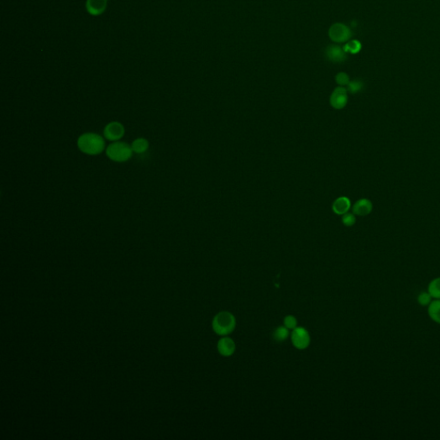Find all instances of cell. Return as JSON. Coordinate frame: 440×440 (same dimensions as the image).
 <instances>
[{
	"mask_svg": "<svg viewBox=\"0 0 440 440\" xmlns=\"http://www.w3.org/2000/svg\"><path fill=\"white\" fill-rule=\"evenodd\" d=\"M78 146L82 153L95 156L102 153V151L104 150V139L102 136L96 133H84L78 138Z\"/></svg>",
	"mask_w": 440,
	"mask_h": 440,
	"instance_id": "cell-1",
	"label": "cell"
},
{
	"mask_svg": "<svg viewBox=\"0 0 440 440\" xmlns=\"http://www.w3.org/2000/svg\"><path fill=\"white\" fill-rule=\"evenodd\" d=\"M213 330L220 336H226L233 332L236 328V318L231 312H221L213 318Z\"/></svg>",
	"mask_w": 440,
	"mask_h": 440,
	"instance_id": "cell-2",
	"label": "cell"
},
{
	"mask_svg": "<svg viewBox=\"0 0 440 440\" xmlns=\"http://www.w3.org/2000/svg\"><path fill=\"white\" fill-rule=\"evenodd\" d=\"M106 154L114 162H126L132 156V147L124 142H114L108 145Z\"/></svg>",
	"mask_w": 440,
	"mask_h": 440,
	"instance_id": "cell-3",
	"label": "cell"
},
{
	"mask_svg": "<svg viewBox=\"0 0 440 440\" xmlns=\"http://www.w3.org/2000/svg\"><path fill=\"white\" fill-rule=\"evenodd\" d=\"M328 35L330 39L335 43H346L350 41L353 32L346 24L336 23L330 26Z\"/></svg>",
	"mask_w": 440,
	"mask_h": 440,
	"instance_id": "cell-4",
	"label": "cell"
},
{
	"mask_svg": "<svg viewBox=\"0 0 440 440\" xmlns=\"http://www.w3.org/2000/svg\"><path fill=\"white\" fill-rule=\"evenodd\" d=\"M291 342L297 349L304 350L308 348L311 343V337L308 331L303 327H297L291 333Z\"/></svg>",
	"mask_w": 440,
	"mask_h": 440,
	"instance_id": "cell-5",
	"label": "cell"
},
{
	"mask_svg": "<svg viewBox=\"0 0 440 440\" xmlns=\"http://www.w3.org/2000/svg\"><path fill=\"white\" fill-rule=\"evenodd\" d=\"M330 105L336 109L344 108L348 102V90L342 86L336 87L330 96Z\"/></svg>",
	"mask_w": 440,
	"mask_h": 440,
	"instance_id": "cell-6",
	"label": "cell"
},
{
	"mask_svg": "<svg viewBox=\"0 0 440 440\" xmlns=\"http://www.w3.org/2000/svg\"><path fill=\"white\" fill-rule=\"evenodd\" d=\"M327 60L335 64L343 63L348 58V54L339 45H330L325 49Z\"/></svg>",
	"mask_w": 440,
	"mask_h": 440,
	"instance_id": "cell-7",
	"label": "cell"
},
{
	"mask_svg": "<svg viewBox=\"0 0 440 440\" xmlns=\"http://www.w3.org/2000/svg\"><path fill=\"white\" fill-rule=\"evenodd\" d=\"M125 133L124 126L120 123L113 121L105 126L103 135L108 140L117 141L122 138Z\"/></svg>",
	"mask_w": 440,
	"mask_h": 440,
	"instance_id": "cell-8",
	"label": "cell"
},
{
	"mask_svg": "<svg viewBox=\"0 0 440 440\" xmlns=\"http://www.w3.org/2000/svg\"><path fill=\"white\" fill-rule=\"evenodd\" d=\"M217 348L219 354L223 357H230L233 355L236 351V344L230 337H222L218 342Z\"/></svg>",
	"mask_w": 440,
	"mask_h": 440,
	"instance_id": "cell-9",
	"label": "cell"
},
{
	"mask_svg": "<svg viewBox=\"0 0 440 440\" xmlns=\"http://www.w3.org/2000/svg\"><path fill=\"white\" fill-rule=\"evenodd\" d=\"M108 5V0H87L86 10L91 16H100L105 12Z\"/></svg>",
	"mask_w": 440,
	"mask_h": 440,
	"instance_id": "cell-10",
	"label": "cell"
},
{
	"mask_svg": "<svg viewBox=\"0 0 440 440\" xmlns=\"http://www.w3.org/2000/svg\"><path fill=\"white\" fill-rule=\"evenodd\" d=\"M373 208L372 203L371 201H369L368 199H360L359 201H356L353 207V213L357 216L368 215L371 213Z\"/></svg>",
	"mask_w": 440,
	"mask_h": 440,
	"instance_id": "cell-11",
	"label": "cell"
},
{
	"mask_svg": "<svg viewBox=\"0 0 440 440\" xmlns=\"http://www.w3.org/2000/svg\"><path fill=\"white\" fill-rule=\"evenodd\" d=\"M351 201L348 197L342 196L336 199L333 203L332 209L336 214L343 215L345 213H348L350 209Z\"/></svg>",
	"mask_w": 440,
	"mask_h": 440,
	"instance_id": "cell-12",
	"label": "cell"
},
{
	"mask_svg": "<svg viewBox=\"0 0 440 440\" xmlns=\"http://www.w3.org/2000/svg\"><path fill=\"white\" fill-rule=\"evenodd\" d=\"M428 314L431 320L440 324V300L431 301L428 306Z\"/></svg>",
	"mask_w": 440,
	"mask_h": 440,
	"instance_id": "cell-13",
	"label": "cell"
},
{
	"mask_svg": "<svg viewBox=\"0 0 440 440\" xmlns=\"http://www.w3.org/2000/svg\"><path fill=\"white\" fill-rule=\"evenodd\" d=\"M343 49L347 54H357L362 49V44L359 40H350L345 43Z\"/></svg>",
	"mask_w": 440,
	"mask_h": 440,
	"instance_id": "cell-14",
	"label": "cell"
},
{
	"mask_svg": "<svg viewBox=\"0 0 440 440\" xmlns=\"http://www.w3.org/2000/svg\"><path fill=\"white\" fill-rule=\"evenodd\" d=\"M132 152L136 153H144L146 152L148 147H149V143L145 138H139L135 139L132 144Z\"/></svg>",
	"mask_w": 440,
	"mask_h": 440,
	"instance_id": "cell-15",
	"label": "cell"
},
{
	"mask_svg": "<svg viewBox=\"0 0 440 440\" xmlns=\"http://www.w3.org/2000/svg\"><path fill=\"white\" fill-rule=\"evenodd\" d=\"M428 292L435 300H440V277L432 279L429 283Z\"/></svg>",
	"mask_w": 440,
	"mask_h": 440,
	"instance_id": "cell-16",
	"label": "cell"
},
{
	"mask_svg": "<svg viewBox=\"0 0 440 440\" xmlns=\"http://www.w3.org/2000/svg\"><path fill=\"white\" fill-rule=\"evenodd\" d=\"M289 336V330L285 326L278 327L273 332V338L277 342H284Z\"/></svg>",
	"mask_w": 440,
	"mask_h": 440,
	"instance_id": "cell-17",
	"label": "cell"
},
{
	"mask_svg": "<svg viewBox=\"0 0 440 440\" xmlns=\"http://www.w3.org/2000/svg\"><path fill=\"white\" fill-rule=\"evenodd\" d=\"M347 86H348L347 88L348 92L351 94H357L364 89V83L359 79H354L349 82V84Z\"/></svg>",
	"mask_w": 440,
	"mask_h": 440,
	"instance_id": "cell-18",
	"label": "cell"
},
{
	"mask_svg": "<svg viewBox=\"0 0 440 440\" xmlns=\"http://www.w3.org/2000/svg\"><path fill=\"white\" fill-rule=\"evenodd\" d=\"M350 81V78H349L348 73H346V72H338L336 75V84H338L339 86H342V87L347 86Z\"/></svg>",
	"mask_w": 440,
	"mask_h": 440,
	"instance_id": "cell-19",
	"label": "cell"
},
{
	"mask_svg": "<svg viewBox=\"0 0 440 440\" xmlns=\"http://www.w3.org/2000/svg\"><path fill=\"white\" fill-rule=\"evenodd\" d=\"M342 221L345 226L351 227L356 223V218L354 213H347L342 215Z\"/></svg>",
	"mask_w": 440,
	"mask_h": 440,
	"instance_id": "cell-20",
	"label": "cell"
},
{
	"mask_svg": "<svg viewBox=\"0 0 440 440\" xmlns=\"http://www.w3.org/2000/svg\"><path fill=\"white\" fill-rule=\"evenodd\" d=\"M431 299H432V297L431 296V294H429L428 291L427 292L422 291L418 296V302L420 306H427L431 304Z\"/></svg>",
	"mask_w": 440,
	"mask_h": 440,
	"instance_id": "cell-21",
	"label": "cell"
},
{
	"mask_svg": "<svg viewBox=\"0 0 440 440\" xmlns=\"http://www.w3.org/2000/svg\"><path fill=\"white\" fill-rule=\"evenodd\" d=\"M283 323H284V326L286 327L289 330H294L295 328L298 327V321H297L296 318L294 317V316H291V315L286 316L284 318V322Z\"/></svg>",
	"mask_w": 440,
	"mask_h": 440,
	"instance_id": "cell-22",
	"label": "cell"
}]
</instances>
